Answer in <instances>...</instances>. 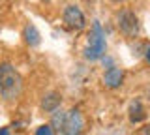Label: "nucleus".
Here are the masks:
<instances>
[{"label":"nucleus","instance_id":"obj_1","mask_svg":"<svg viewBox=\"0 0 150 135\" xmlns=\"http://www.w3.org/2000/svg\"><path fill=\"white\" fill-rule=\"evenodd\" d=\"M23 92V77L9 62L0 64V96L6 101H15Z\"/></svg>","mask_w":150,"mask_h":135},{"label":"nucleus","instance_id":"obj_2","mask_svg":"<svg viewBox=\"0 0 150 135\" xmlns=\"http://www.w3.org/2000/svg\"><path fill=\"white\" fill-rule=\"evenodd\" d=\"M107 51V41H105V34L101 30V25L98 21L92 23V30L88 36V45L84 47V58L86 60H100Z\"/></svg>","mask_w":150,"mask_h":135},{"label":"nucleus","instance_id":"obj_3","mask_svg":"<svg viewBox=\"0 0 150 135\" xmlns=\"http://www.w3.org/2000/svg\"><path fill=\"white\" fill-rule=\"evenodd\" d=\"M116 25H118V30L126 38H135L141 30L139 17L131 10H128V8H124V10L118 11V15H116Z\"/></svg>","mask_w":150,"mask_h":135},{"label":"nucleus","instance_id":"obj_4","mask_svg":"<svg viewBox=\"0 0 150 135\" xmlns=\"http://www.w3.org/2000/svg\"><path fill=\"white\" fill-rule=\"evenodd\" d=\"M84 129V116L79 109H69L64 115V122L58 135H81Z\"/></svg>","mask_w":150,"mask_h":135},{"label":"nucleus","instance_id":"obj_5","mask_svg":"<svg viewBox=\"0 0 150 135\" xmlns=\"http://www.w3.org/2000/svg\"><path fill=\"white\" fill-rule=\"evenodd\" d=\"M62 19L66 23V26L71 28V30H83L84 25H86L83 11L79 10L77 6H73V4H71V6H66V10L62 13Z\"/></svg>","mask_w":150,"mask_h":135},{"label":"nucleus","instance_id":"obj_6","mask_svg":"<svg viewBox=\"0 0 150 135\" xmlns=\"http://www.w3.org/2000/svg\"><path fill=\"white\" fill-rule=\"evenodd\" d=\"M122 81H124V71L116 66H111L103 73V85L107 88H118L122 85Z\"/></svg>","mask_w":150,"mask_h":135},{"label":"nucleus","instance_id":"obj_7","mask_svg":"<svg viewBox=\"0 0 150 135\" xmlns=\"http://www.w3.org/2000/svg\"><path fill=\"white\" fill-rule=\"evenodd\" d=\"M23 38H25V41L30 47H38V45L41 43V34H40V30L36 28L34 25H28L25 26V30H23Z\"/></svg>","mask_w":150,"mask_h":135},{"label":"nucleus","instance_id":"obj_8","mask_svg":"<svg viewBox=\"0 0 150 135\" xmlns=\"http://www.w3.org/2000/svg\"><path fill=\"white\" fill-rule=\"evenodd\" d=\"M60 101H62V96H60L58 92H49V94H45L43 100H41V109L53 113V111L58 109Z\"/></svg>","mask_w":150,"mask_h":135},{"label":"nucleus","instance_id":"obj_9","mask_svg":"<svg viewBox=\"0 0 150 135\" xmlns=\"http://www.w3.org/2000/svg\"><path fill=\"white\" fill-rule=\"evenodd\" d=\"M144 109H143V105H141V101H133V103L129 105V120H131V124H139V122H143L144 120Z\"/></svg>","mask_w":150,"mask_h":135},{"label":"nucleus","instance_id":"obj_10","mask_svg":"<svg viewBox=\"0 0 150 135\" xmlns=\"http://www.w3.org/2000/svg\"><path fill=\"white\" fill-rule=\"evenodd\" d=\"M36 135H54V129L51 128L49 124H45V126H40V128L36 129Z\"/></svg>","mask_w":150,"mask_h":135},{"label":"nucleus","instance_id":"obj_11","mask_svg":"<svg viewBox=\"0 0 150 135\" xmlns=\"http://www.w3.org/2000/svg\"><path fill=\"white\" fill-rule=\"evenodd\" d=\"M144 57H146V60H148V62H150V45H148V47H146V51H144Z\"/></svg>","mask_w":150,"mask_h":135},{"label":"nucleus","instance_id":"obj_12","mask_svg":"<svg viewBox=\"0 0 150 135\" xmlns=\"http://www.w3.org/2000/svg\"><path fill=\"white\" fill-rule=\"evenodd\" d=\"M0 135H9V129L8 128H2V129H0Z\"/></svg>","mask_w":150,"mask_h":135},{"label":"nucleus","instance_id":"obj_13","mask_svg":"<svg viewBox=\"0 0 150 135\" xmlns=\"http://www.w3.org/2000/svg\"><path fill=\"white\" fill-rule=\"evenodd\" d=\"M111 2H115V4H120V2H126V0H111Z\"/></svg>","mask_w":150,"mask_h":135}]
</instances>
